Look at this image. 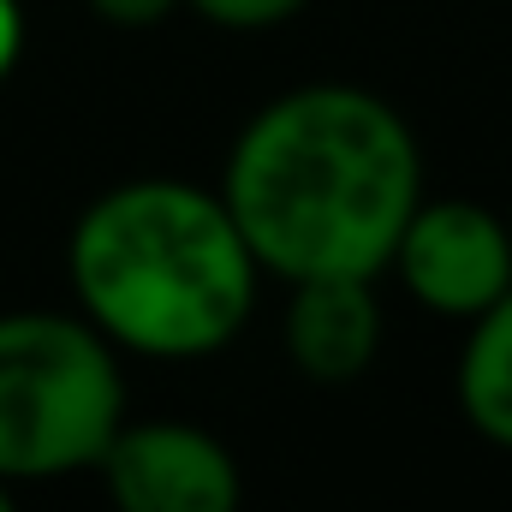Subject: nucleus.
I'll list each match as a JSON object with an SVG mask.
<instances>
[{
    "label": "nucleus",
    "mask_w": 512,
    "mask_h": 512,
    "mask_svg": "<svg viewBox=\"0 0 512 512\" xmlns=\"http://www.w3.org/2000/svg\"><path fill=\"white\" fill-rule=\"evenodd\" d=\"M221 203L256 268L280 280H376L423 203V155L382 96L358 84H304L239 131Z\"/></svg>",
    "instance_id": "nucleus-1"
},
{
    "label": "nucleus",
    "mask_w": 512,
    "mask_h": 512,
    "mask_svg": "<svg viewBox=\"0 0 512 512\" xmlns=\"http://www.w3.org/2000/svg\"><path fill=\"white\" fill-rule=\"evenodd\" d=\"M84 322L143 358H209L256 304V256L233 209L179 179L102 191L66 245Z\"/></svg>",
    "instance_id": "nucleus-2"
},
{
    "label": "nucleus",
    "mask_w": 512,
    "mask_h": 512,
    "mask_svg": "<svg viewBox=\"0 0 512 512\" xmlns=\"http://www.w3.org/2000/svg\"><path fill=\"white\" fill-rule=\"evenodd\" d=\"M126 423L114 340L78 316H0V483L84 471Z\"/></svg>",
    "instance_id": "nucleus-3"
},
{
    "label": "nucleus",
    "mask_w": 512,
    "mask_h": 512,
    "mask_svg": "<svg viewBox=\"0 0 512 512\" xmlns=\"http://www.w3.org/2000/svg\"><path fill=\"white\" fill-rule=\"evenodd\" d=\"M393 268L435 316L477 322L512 286V221L465 197L417 203L393 245Z\"/></svg>",
    "instance_id": "nucleus-4"
},
{
    "label": "nucleus",
    "mask_w": 512,
    "mask_h": 512,
    "mask_svg": "<svg viewBox=\"0 0 512 512\" xmlns=\"http://www.w3.org/2000/svg\"><path fill=\"white\" fill-rule=\"evenodd\" d=\"M114 512H239L233 453L191 423H120L96 459Z\"/></svg>",
    "instance_id": "nucleus-5"
},
{
    "label": "nucleus",
    "mask_w": 512,
    "mask_h": 512,
    "mask_svg": "<svg viewBox=\"0 0 512 512\" xmlns=\"http://www.w3.org/2000/svg\"><path fill=\"white\" fill-rule=\"evenodd\" d=\"M382 346V304L358 274L292 280L286 304V352L310 382H352L376 364Z\"/></svg>",
    "instance_id": "nucleus-6"
},
{
    "label": "nucleus",
    "mask_w": 512,
    "mask_h": 512,
    "mask_svg": "<svg viewBox=\"0 0 512 512\" xmlns=\"http://www.w3.org/2000/svg\"><path fill=\"white\" fill-rule=\"evenodd\" d=\"M459 405L477 435L512 447V286L471 322V346L459 358Z\"/></svg>",
    "instance_id": "nucleus-7"
},
{
    "label": "nucleus",
    "mask_w": 512,
    "mask_h": 512,
    "mask_svg": "<svg viewBox=\"0 0 512 512\" xmlns=\"http://www.w3.org/2000/svg\"><path fill=\"white\" fill-rule=\"evenodd\" d=\"M191 6L221 30H268V24H286L292 12H304L310 0H191Z\"/></svg>",
    "instance_id": "nucleus-8"
},
{
    "label": "nucleus",
    "mask_w": 512,
    "mask_h": 512,
    "mask_svg": "<svg viewBox=\"0 0 512 512\" xmlns=\"http://www.w3.org/2000/svg\"><path fill=\"white\" fill-rule=\"evenodd\" d=\"M173 6L179 0H90V12L114 30H155V24L173 18Z\"/></svg>",
    "instance_id": "nucleus-9"
},
{
    "label": "nucleus",
    "mask_w": 512,
    "mask_h": 512,
    "mask_svg": "<svg viewBox=\"0 0 512 512\" xmlns=\"http://www.w3.org/2000/svg\"><path fill=\"white\" fill-rule=\"evenodd\" d=\"M18 54H24V12L18 0H0V78L18 66Z\"/></svg>",
    "instance_id": "nucleus-10"
},
{
    "label": "nucleus",
    "mask_w": 512,
    "mask_h": 512,
    "mask_svg": "<svg viewBox=\"0 0 512 512\" xmlns=\"http://www.w3.org/2000/svg\"><path fill=\"white\" fill-rule=\"evenodd\" d=\"M0 512H18L12 507V495H6V483H0Z\"/></svg>",
    "instance_id": "nucleus-11"
}]
</instances>
